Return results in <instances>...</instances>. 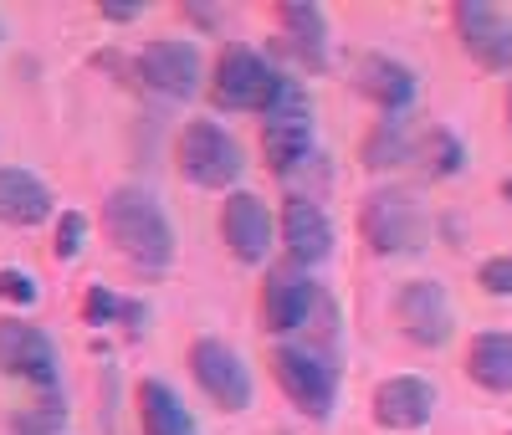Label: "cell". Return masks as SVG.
I'll return each instance as SVG.
<instances>
[{
  "mask_svg": "<svg viewBox=\"0 0 512 435\" xmlns=\"http://www.w3.org/2000/svg\"><path fill=\"white\" fill-rule=\"evenodd\" d=\"M103 231H108V241L134 261L139 272H169V261H175V226H169V210L149 195V190H139V185H118V190H108V200H103Z\"/></svg>",
  "mask_w": 512,
  "mask_h": 435,
  "instance_id": "cell-1",
  "label": "cell"
},
{
  "mask_svg": "<svg viewBox=\"0 0 512 435\" xmlns=\"http://www.w3.org/2000/svg\"><path fill=\"white\" fill-rule=\"evenodd\" d=\"M359 236L374 256H415L431 241V215L410 190L384 185L359 205Z\"/></svg>",
  "mask_w": 512,
  "mask_h": 435,
  "instance_id": "cell-2",
  "label": "cell"
},
{
  "mask_svg": "<svg viewBox=\"0 0 512 435\" xmlns=\"http://www.w3.org/2000/svg\"><path fill=\"white\" fill-rule=\"evenodd\" d=\"M175 164L190 185L200 190H236L241 174H246V149L236 134H226V128L216 118H195L180 128L175 139Z\"/></svg>",
  "mask_w": 512,
  "mask_h": 435,
  "instance_id": "cell-3",
  "label": "cell"
},
{
  "mask_svg": "<svg viewBox=\"0 0 512 435\" xmlns=\"http://www.w3.org/2000/svg\"><path fill=\"white\" fill-rule=\"evenodd\" d=\"M282 93V72L256 52V47H221L216 67H210V103L221 113H267L272 98Z\"/></svg>",
  "mask_w": 512,
  "mask_h": 435,
  "instance_id": "cell-4",
  "label": "cell"
},
{
  "mask_svg": "<svg viewBox=\"0 0 512 435\" xmlns=\"http://www.w3.org/2000/svg\"><path fill=\"white\" fill-rule=\"evenodd\" d=\"M262 154H267L272 174H297L308 159H318L313 103H308V93H303V82L282 77V93H277L272 108L262 113Z\"/></svg>",
  "mask_w": 512,
  "mask_h": 435,
  "instance_id": "cell-5",
  "label": "cell"
},
{
  "mask_svg": "<svg viewBox=\"0 0 512 435\" xmlns=\"http://www.w3.org/2000/svg\"><path fill=\"white\" fill-rule=\"evenodd\" d=\"M272 379L282 384V395L308 420H328L333 405H338V364L328 354H318V348L277 343L272 348Z\"/></svg>",
  "mask_w": 512,
  "mask_h": 435,
  "instance_id": "cell-6",
  "label": "cell"
},
{
  "mask_svg": "<svg viewBox=\"0 0 512 435\" xmlns=\"http://www.w3.org/2000/svg\"><path fill=\"white\" fill-rule=\"evenodd\" d=\"M0 374L31 384L36 395H57L62 389V354L47 328L21 323V318H0Z\"/></svg>",
  "mask_w": 512,
  "mask_h": 435,
  "instance_id": "cell-7",
  "label": "cell"
},
{
  "mask_svg": "<svg viewBox=\"0 0 512 435\" xmlns=\"http://www.w3.org/2000/svg\"><path fill=\"white\" fill-rule=\"evenodd\" d=\"M190 374L200 384V395L216 410H226V415H241L256 400L251 369H246V359L236 354L226 338H195L190 343Z\"/></svg>",
  "mask_w": 512,
  "mask_h": 435,
  "instance_id": "cell-8",
  "label": "cell"
},
{
  "mask_svg": "<svg viewBox=\"0 0 512 435\" xmlns=\"http://www.w3.org/2000/svg\"><path fill=\"white\" fill-rule=\"evenodd\" d=\"M461 52L482 72H512V11L497 0H461L451 11Z\"/></svg>",
  "mask_w": 512,
  "mask_h": 435,
  "instance_id": "cell-9",
  "label": "cell"
},
{
  "mask_svg": "<svg viewBox=\"0 0 512 435\" xmlns=\"http://www.w3.org/2000/svg\"><path fill=\"white\" fill-rule=\"evenodd\" d=\"M134 77L159 98H195L200 93V77H205V62H200V47L195 41H149V47L134 57Z\"/></svg>",
  "mask_w": 512,
  "mask_h": 435,
  "instance_id": "cell-10",
  "label": "cell"
},
{
  "mask_svg": "<svg viewBox=\"0 0 512 435\" xmlns=\"http://www.w3.org/2000/svg\"><path fill=\"white\" fill-rule=\"evenodd\" d=\"M221 241L231 246V256L241 267H262L277 246V215L267 210L262 195L251 190H231L221 205Z\"/></svg>",
  "mask_w": 512,
  "mask_h": 435,
  "instance_id": "cell-11",
  "label": "cell"
},
{
  "mask_svg": "<svg viewBox=\"0 0 512 435\" xmlns=\"http://www.w3.org/2000/svg\"><path fill=\"white\" fill-rule=\"evenodd\" d=\"M395 318H400V333L415 343V348H441L456 328V313H451V297L441 282L431 277H415L395 292Z\"/></svg>",
  "mask_w": 512,
  "mask_h": 435,
  "instance_id": "cell-12",
  "label": "cell"
},
{
  "mask_svg": "<svg viewBox=\"0 0 512 435\" xmlns=\"http://www.w3.org/2000/svg\"><path fill=\"white\" fill-rule=\"evenodd\" d=\"M318 282L303 272V267H272L267 282H262V328L267 333H297V328H308L313 313H318Z\"/></svg>",
  "mask_w": 512,
  "mask_h": 435,
  "instance_id": "cell-13",
  "label": "cell"
},
{
  "mask_svg": "<svg viewBox=\"0 0 512 435\" xmlns=\"http://www.w3.org/2000/svg\"><path fill=\"white\" fill-rule=\"evenodd\" d=\"M436 384L420 379V374H390L384 384H374V425L379 430H395V435H410V430H425L436 420Z\"/></svg>",
  "mask_w": 512,
  "mask_h": 435,
  "instance_id": "cell-14",
  "label": "cell"
},
{
  "mask_svg": "<svg viewBox=\"0 0 512 435\" xmlns=\"http://www.w3.org/2000/svg\"><path fill=\"white\" fill-rule=\"evenodd\" d=\"M277 231H282V251H287V261L292 267H323V261L333 256V221H328V210L318 205V200H308V195H292L287 205H282V221H277Z\"/></svg>",
  "mask_w": 512,
  "mask_h": 435,
  "instance_id": "cell-15",
  "label": "cell"
},
{
  "mask_svg": "<svg viewBox=\"0 0 512 435\" xmlns=\"http://www.w3.org/2000/svg\"><path fill=\"white\" fill-rule=\"evenodd\" d=\"M354 87H359V93H364L384 118H395V113H410V108H415L420 77H415V67H405L400 57L369 52V57H359V67H354Z\"/></svg>",
  "mask_w": 512,
  "mask_h": 435,
  "instance_id": "cell-16",
  "label": "cell"
},
{
  "mask_svg": "<svg viewBox=\"0 0 512 435\" xmlns=\"http://www.w3.org/2000/svg\"><path fill=\"white\" fill-rule=\"evenodd\" d=\"M52 215H57V200L41 174H31L21 164H0V226L31 231L41 221H52Z\"/></svg>",
  "mask_w": 512,
  "mask_h": 435,
  "instance_id": "cell-17",
  "label": "cell"
},
{
  "mask_svg": "<svg viewBox=\"0 0 512 435\" xmlns=\"http://www.w3.org/2000/svg\"><path fill=\"white\" fill-rule=\"evenodd\" d=\"M277 26H282L287 52L308 72L328 67V16H323V6H313V0H287V6H277Z\"/></svg>",
  "mask_w": 512,
  "mask_h": 435,
  "instance_id": "cell-18",
  "label": "cell"
},
{
  "mask_svg": "<svg viewBox=\"0 0 512 435\" xmlns=\"http://www.w3.org/2000/svg\"><path fill=\"white\" fill-rule=\"evenodd\" d=\"M420 134L410 113H395V118H379L364 139V164L369 169H400L410 159H420Z\"/></svg>",
  "mask_w": 512,
  "mask_h": 435,
  "instance_id": "cell-19",
  "label": "cell"
},
{
  "mask_svg": "<svg viewBox=\"0 0 512 435\" xmlns=\"http://www.w3.org/2000/svg\"><path fill=\"white\" fill-rule=\"evenodd\" d=\"M134 400H139V425H144V435H200L190 405H185L164 379H144Z\"/></svg>",
  "mask_w": 512,
  "mask_h": 435,
  "instance_id": "cell-20",
  "label": "cell"
},
{
  "mask_svg": "<svg viewBox=\"0 0 512 435\" xmlns=\"http://www.w3.org/2000/svg\"><path fill=\"white\" fill-rule=\"evenodd\" d=\"M466 374L487 395H512V333H477L466 348Z\"/></svg>",
  "mask_w": 512,
  "mask_h": 435,
  "instance_id": "cell-21",
  "label": "cell"
},
{
  "mask_svg": "<svg viewBox=\"0 0 512 435\" xmlns=\"http://www.w3.org/2000/svg\"><path fill=\"white\" fill-rule=\"evenodd\" d=\"M82 318H88L93 328H108V323H128V328H144V318H149V308L144 302H128V297H118V292H108V287H88V297H82Z\"/></svg>",
  "mask_w": 512,
  "mask_h": 435,
  "instance_id": "cell-22",
  "label": "cell"
},
{
  "mask_svg": "<svg viewBox=\"0 0 512 435\" xmlns=\"http://www.w3.org/2000/svg\"><path fill=\"white\" fill-rule=\"evenodd\" d=\"M420 159H425V174L446 180V174L466 169V144L451 134V128H425V134H420Z\"/></svg>",
  "mask_w": 512,
  "mask_h": 435,
  "instance_id": "cell-23",
  "label": "cell"
},
{
  "mask_svg": "<svg viewBox=\"0 0 512 435\" xmlns=\"http://www.w3.org/2000/svg\"><path fill=\"white\" fill-rule=\"evenodd\" d=\"M62 425H67V400L57 389V395H36L26 410H16L11 435H62Z\"/></svg>",
  "mask_w": 512,
  "mask_h": 435,
  "instance_id": "cell-24",
  "label": "cell"
},
{
  "mask_svg": "<svg viewBox=\"0 0 512 435\" xmlns=\"http://www.w3.org/2000/svg\"><path fill=\"white\" fill-rule=\"evenodd\" d=\"M82 246H88V215H82V210H62L57 231H52V256L57 261H77Z\"/></svg>",
  "mask_w": 512,
  "mask_h": 435,
  "instance_id": "cell-25",
  "label": "cell"
},
{
  "mask_svg": "<svg viewBox=\"0 0 512 435\" xmlns=\"http://www.w3.org/2000/svg\"><path fill=\"white\" fill-rule=\"evenodd\" d=\"M0 302H11V308H36L41 302V287L26 267H0Z\"/></svg>",
  "mask_w": 512,
  "mask_h": 435,
  "instance_id": "cell-26",
  "label": "cell"
},
{
  "mask_svg": "<svg viewBox=\"0 0 512 435\" xmlns=\"http://www.w3.org/2000/svg\"><path fill=\"white\" fill-rule=\"evenodd\" d=\"M477 282L492 297H512V251L507 256H487L482 267H477Z\"/></svg>",
  "mask_w": 512,
  "mask_h": 435,
  "instance_id": "cell-27",
  "label": "cell"
},
{
  "mask_svg": "<svg viewBox=\"0 0 512 435\" xmlns=\"http://www.w3.org/2000/svg\"><path fill=\"white\" fill-rule=\"evenodd\" d=\"M98 16L113 21V26H128V21H139V16H144V6H139V0H103Z\"/></svg>",
  "mask_w": 512,
  "mask_h": 435,
  "instance_id": "cell-28",
  "label": "cell"
},
{
  "mask_svg": "<svg viewBox=\"0 0 512 435\" xmlns=\"http://www.w3.org/2000/svg\"><path fill=\"white\" fill-rule=\"evenodd\" d=\"M507 128H512V93H507Z\"/></svg>",
  "mask_w": 512,
  "mask_h": 435,
  "instance_id": "cell-29",
  "label": "cell"
},
{
  "mask_svg": "<svg viewBox=\"0 0 512 435\" xmlns=\"http://www.w3.org/2000/svg\"><path fill=\"white\" fill-rule=\"evenodd\" d=\"M502 195H507V200H512V180H507V185H502Z\"/></svg>",
  "mask_w": 512,
  "mask_h": 435,
  "instance_id": "cell-30",
  "label": "cell"
},
{
  "mask_svg": "<svg viewBox=\"0 0 512 435\" xmlns=\"http://www.w3.org/2000/svg\"><path fill=\"white\" fill-rule=\"evenodd\" d=\"M0 41H6V21H0Z\"/></svg>",
  "mask_w": 512,
  "mask_h": 435,
  "instance_id": "cell-31",
  "label": "cell"
}]
</instances>
